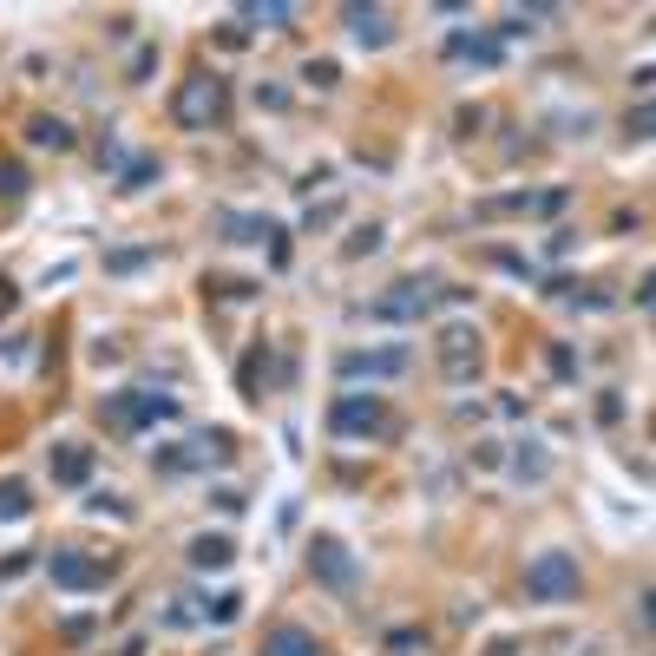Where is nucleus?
I'll return each mask as SVG.
<instances>
[{"label": "nucleus", "mask_w": 656, "mask_h": 656, "mask_svg": "<svg viewBox=\"0 0 656 656\" xmlns=\"http://www.w3.org/2000/svg\"><path fill=\"white\" fill-rule=\"evenodd\" d=\"M211 499H218V512H230V518H236V512L250 506V499H243V493H236V486H218V493H211Z\"/></svg>", "instance_id": "obj_36"}, {"label": "nucleus", "mask_w": 656, "mask_h": 656, "mask_svg": "<svg viewBox=\"0 0 656 656\" xmlns=\"http://www.w3.org/2000/svg\"><path fill=\"white\" fill-rule=\"evenodd\" d=\"M236 460V440L223 434V427H204V434H191L184 446H164L151 466L164 473V480H184V473H204V466H230Z\"/></svg>", "instance_id": "obj_4"}, {"label": "nucleus", "mask_w": 656, "mask_h": 656, "mask_svg": "<svg viewBox=\"0 0 656 656\" xmlns=\"http://www.w3.org/2000/svg\"><path fill=\"white\" fill-rule=\"evenodd\" d=\"M367 250H381V223H367V230H355V236L342 243V256H367Z\"/></svg>", "instance_id": "obj_30"}, {"label": "nucleus", "mask_w": 656, "mask_h": 656, "mask_svg": "<svg viewBox=\"0 0 656 656\" xmlns=\"http://www.w3.org/2000/svg\"><path fill=\"white\" fill-rule=\"evenodd\" d=\"M263 387H270V342H250V355L236 367V394L243 401H263Z\"/></svg>", "instance_id": "obj_20"}, {"label": "nucleus", "mask_w": 656, "mask_h": 656, "mask_svg": "<svg viewBox=\"0 0 656 656\" xmlns=\"http://www.w3.org/2000/svg\"><path fill=\"white\" fill-rule=\"evenodd\" d=\"M597 421L610 427V421H624V401H617V387H604V401H597Z\"/></svg>", "instance_id": "obj_35"}, {"label": "nucleus", "mask_w": 656, "mask_h": 656, "mask_svg": "<svg viewBox=\"0 0 656 656\" xmlns=\"http://www.w3.org/2000/svg\"><path fill=\"white\" fill-rule=\"evenodd\" d=\"M125 164H132V151L119 145V139H99V171H112V178H119Z\"/></svg>", "instance_id": "obj_28"}, {"label": "nucleus", "mask_w": 656, "mask_h": 656, "mask_svg": "<svg viewBox=\"0 0 656 656\" xmlns=\"http://www.w3.org/2000/svg\"><path fill=\"white\" fill-rule=\"evenodd\" d=\"M211 223L223 230V243H276V236H283V223L256 218V211H218Z\"/></svg>", "instance_id": "obj_14"}, {"label": "nucleus", "mask_w": 656, "mask_h": 656, "mask_svg": "<svg viewBox=\"0 0 656 656\" xmlns=\"http://www.w3.org/2000/svg\"><path fill=\"white\" fill-rule=\"evenodd\" d=\"M171 119H178V132H211L230 119V79L223 73H191L178 79V92H171Z\"/></svg>", "instance_id": "obj_2"}, {"label": "nucleus", "mask_w": 656, "mask_h": 656, "mask_svg": "<svg viewBox=\"0 0 656 656\" xmlns=\"http://www.w3.org/2000/svg\"><path fill=\"white\" fill-rule=\"evenodd\" d=\"M650 105H637V112H630V119H624V139H630V145H644V139H650Z\"/></svg>", "instance_id": "obj_31"}, {"label": "nucleus", "mask_w": 656, "mask_h": 656, "mask_svg": "<svg viewBox=\"0 0 656 656\" xmlns=\"http://www.w3.org/2000/svg\"><path fill=\"white\" fill-rule=\"evenodd\" d=\"M151 73H158V47H139L132 53V85H145Z\"/></svg>", "instance_id": "obj_32"}, {"label": "nucleus", "mask_w": 656, "mask_h": 656, "mask_svg": "<svg viewBox=\"0 0 656 656\" xmlns=\"http://www.w3.org/2000/svg\"><path fill=\"white\" fill-rule=\"evenodd\" d=\"M47 466H53L60 486H85V480H92V446H85V440H60V446L47 453Z\"/></svg>", "instance_id": "obj_16"}, {"label": "nucleus", "mask_w": 656, "mask_h": 656, "mask_svg": "<svg viewBox=\"0 0 656 656\" xmlns=\"http://www.w3.org/2000/svg\"><path fill=\"white\" fill-rule=\"evenodd\" d=\"M256 656H322V644H315V630H302V624H276Z\"/></svg>", "instance_id": "obj_18"}, {"label": "nucleus", "mask_w": 656, "mask_h": 656, "mask_svg": "<svg viewBox=\"0 0 656 656\" xmlns=\"http://www.w3.org/2000/svg\"><path fill=\"white\" fill-rule=\"evenodd\" d=\"M545 367H552V381H578V349H572V342H552V349H545Z\"/></svg>", "instance_id": "obj_26"}, {"label": "nucleus", "mask_w": 656, "mask_h": 656, "mask_svg": "<svg viewBox=\"0 0 656 656\" xmlns=\"http://www.w3.org/2000/svg\"><path fill=\"white\" fill-rule=\"evenodd\" d=\"M440 374H446L453 387H466V381L480 374V329H466V322L440 329Z\"/></svg>", "instance_id": "obj_9"}, {"label": "nucleus", "mask_w": 656, "mask_h": 656, "mask_svg": "<svg viewBox=\"0 0 656 656\" xmlns=\"http://www.w3.org/2000/svg\"><path fill=\"white\" fill-rule=\"evenodd\" d=\"M302 79H309L315 92H335V79H342V67H335V60H309V67H302Z\"/></svg>", "instance_id": "obj_27"}, {"label": "nucleus", "mask_w": 656, "mask_h": 656, "mask_svg": "<svg viewBox=\"0 0 656 656\" xmlns=\"http://www.w3.org/2000/svg\"><path fill=\"white\" fill-rule=\"evenodd\" d=\"M440 53H446V60H460V67H499V60H506V47H499L493 33H466V27H460V33H446V47H440Z\"/></svg>", "instance_id": "obj_13"}, {"label": "nucleus", "mask_w": 656, "mask_h": 656, "mask_svg": "<svg viewBox=\"0 0 656 656\" xmlns=\"http://www.w3.org/2000/svg\"><path fill=\"white\" fill-rule=\"evenodd\" d=\"M178 414H184V407H178V394H164V387H119V394L99 401L105 434H125V440L151 434V427H164V421H178Z\"/></svg>", "instance_id": "obj_1"}, {"label": "nucleus", "mask_w": 656, "mask_h": 656, "mask_svg": "<svg viewBox=\"0 0 656 656\" xmlns=\"http://www.w3.org/2000/svg\"><path fill=\"white\" fill-rule=\"evenodd\" d=\"M309 578L329 584V591H355V584H362V565H355V552H349L335 532H315V538H309Z\"/></svg>", "instance_id": "obj_8"}, {"label": "nucleus", "mask_w": 656, "mask_h": 656, "mask_svg": "<svg viewBox=\"0 0 656 656\" xmlns=\"http://www.w3.org/2000/svg\"><path fill=\"white\" fill-rule=\"evenodd\" d=\"M27 145L33 151H73L79 139H73V125H67L60 112H33V119H27Z\"/></svg>", "instance_id": "obj_17"}, {"label": "nucleus", "mask_w": 656, "mask_h": 656, "mask_svg": "<svg viewBox=\"0 0 656 656\" xmlns=\"http://www.w3.org/2000/svg\"><path fill=\"white\" fill-rule=\"evenodd\" d=\"M184 558H191V572H230L236 565V538L230 532H198L184 545Z\"/></svg>", "instance_id": "obj_15"}, {"label": "nucleus", "mask_w": 656, "mask_h": 656, "mask_svg": "<svg viewBox=\"0 0 656 656\" xmlns=\"http://www.w3.org/2000/svg\"><path fill=\"white\" fill-rule=\"evenodd\" d=\"M236 20H243V27L290 33V27H295V7H290V0H243V7H236Z\"/></svg>", "instance_id": "obj_19"}, {"label": "nucleus", "mask_w": 656, "mask_h": 656, "mask_svg": "<svg viewBox=\"0 0 656 656\" xmlns=\"http://www.w3.org/2000/svg\"><path fill=\"white\" fill-rule=\"evenodd\" d=\"M256 105H270V112H283V105H290V92H283V85H256Z\"/></svg>", "instance_id": "obj_37"}, {"label": "nucleus", "mask_w": 656, "mask_h": 656, "mask_svg": "<svg viewBox=\"0 0 656 656\" xmlns=\"http://www.w3.org/2000/svg\"><path fill=\"white\" fill-rule=\"evenodd\" d=\"M335 374L355 387V381H394V374H407V349H349Z\"/></svg>", "instance_id": "obj_10"}, {"label": "nucleus", "mask_w": 656, "mask_h": 656, "mask_svg": "<svg viewBox=\"0 0 656 656\" xmlns=\"http://www.w3.org/2000/svg\"><path fill=\"white\" fill-rule=\"evenodd\" d=\"M85 512H112V518H132V506H119V493H92Z\"/></svg>", "instance_id": "obj_33"}, {"label": "nucleus", "mask_w": 656, "mask_h": 656, "mask_svg": "<svg viewBox=\"0 0 656 656\" xmlns=\"http://www.w3.org/2000/svg\"><path fill=\"white\" fill-rule=\"evenodd\" d=\"M578 591H584V572L572 552H538L525 565V597L532 604H578Z\"/></svg>", "instance_id": "obj_5"}, {"label": "nucleus", "mask_w": 656, "mask_h": 656, "mask_svg": "<svg viewBox=\"0 0 656 656\" xmlns=\"http://www.w3.org/2000/svg\"><path fill=\"white\" fill-rule=\"evenodd\" d=\"M480 125H486V112H480V105H466V112H460V139H473Z\"/></svg>", "instance_id": "obj_39"}, {"label": "nucleus", "mask_w": 656, "mask_h": 656, "mask_svg": "<svg viewBox=\"0 0 656 656\" xmlns=\"http://www.w3.org/2000/svg\"><path fill=\"white\" fill-rule=\"evenodd\" d=\"M572 243H578V230H552L545 236V256H572Z\"/></svg>", "instance_id": "obj_34"}, {"label": "nucleus", "mask_w": 656, "mask_h": 656, "mask_svg": "<svg viewBox=\"0 0 656 656\" xmlns=\"http://www.w3.org/2000/svg\"><path fill=\"white\" fill-rule=\"evenodd\" d=\"M13 309H20V290H13V283L0 276V315H13Z\"/></svg>", "instance_id": "obj_40"}, {"label": "nucleus", "mask_w": 656, "mask_h": 656, "mask_svg": "<svg viewBox=\"0 0 656 656\" xmlns=\"http://www.w3.org/2000/svg\"><path fill=\"white\" fill-rule=\"evenodd\" d=\"M552 218V211H565V191H506V198H486L473 218Z\"/></svg>", "instance_id": "obj_11"}, {"label": "nucleus", "mask_w": 656, "mask_h": 656, "mask_svg": "<svg viewBox=\"0 0 656 656\" xmlns=\"http://www.w3.org/2000/svg\"><path fill=\"white\" fill-rule=\"evenodd\" d=\"M342 27L362 40L367 53H381V47L394 40V13H387V7H362V0H349V7H342Z\"/></svg>", "instance_id": "obj_12"}, {"label": "nucleus", "mask_w": 656, "mask_h": 656, "mask_svg": "<svg viewBox=\"0 0 656 656\" xmlns=\"http://www.w3.org/2000/svg\"><path fill=\"white\" fill-rule=\"evenodd\" d=\"M145 263H158V243H132V250H105V276H139Z\"/></svg>", "instance_id": "obj_23"}, {"label": "nucleus", "mask_w": 656, "mask_h": 656, "mask_svg": "<svg viewBox=\"0 0 656 656\" xmlns=\"http://www.w3.org/2000/svg\"><path fill=\"white\" fill-rule=\"evenodd\" d=\"M512 480H525V486H538V480H552V453L538 446V440H518V453L506 460Z\"/></svg>", "instance_id": "obj_21"}, {"label": "nucleus", "mask_w": 656, "mask_h": 656, "mask_svg": "<svg viewBox=\"0 0 656 656\" xmlns=\"http://www.w3.org/2000/svg\"><path fill=\"white\" fill-rule=\"evenodd\" d=\"M27 184H33V178H27V164L0 158V204H20V198H27Z\"/></svg>", "instance_id": "obj_25"}, {"label": "nucleus", "mask_w": 656, "mask_h": 656, "mask_svg": "<svg viewBox=\"0 0 656 656\" xmlns=\"http://www.w3.org/2000/svg\"><path fill=\"white\" fill-rule=\"evenodd\" d=\"M335 218H342V204H315L302 223H309V230H322V223H335Z\"/></svg>", "instance_id": "obj_38"}, {"label": "nucleus", "mask_w": 656, "mask_h": 656, "mask_svg": "<svg viewBox=\"0 0 656 656\" xmlns=\"http://www.w3.org/2000/svg\"><path fill=\"white\" fill-rule=\"evenodd\" d=\"M164 178V164H158V151H132V164L119 171V191H151Z\"/></svg>", "instance_id": "obj_22"}, {"label": "nucleus", "mask_w": 656, "mask_h": 656, "mask_svg": "<svg viewBox=\"0 0 656 656\" xmlns=\"http://www.w3.org/2000/svg\"><path fill=\"white\" fill-rule=\"evenodd\" d=\"M434 302H440L434 283L407 276V283H394V290H381V295H374L362 315H367V322H427V315H434Z\"/></svg>", "instance_id": "obj_7"}, {"label": "nucleus", "mask_w": 656, "mask_h": 656, "mask_svg": "<svg viewBox=\"0 0 656 656\" xmlns=\"http://www.w3.org/2000/svg\"><path fill=\"white\" fill-rule=\"evenodd\" d=\"M329 434L335 440H394L401 421L381 407V394H335L329 407Z\"/></svg>", "instance_id": "obj_3"}, {"label": "nucleus", "mask_w": 656, "mask_h": 656, "mask_svg": "<svg viewBox=\"0 0 656 656\" xmlns=\"http://www.w3.org/2000/svg\"><path fill=\"white\" fill-rule=\"evenodd\" d=\"M40 565H47V578L60 584V591H105L112 572H119L112 558H99V552H73V545H53Z\"/></svg>", "instance_id": "obj_6"}, {"label": "nucleus", "mask_w": 656, "mask_h": 656, "mask_svg": "<svg viewBox=\"0 0 656 656\" xmlns=\"http://www.w3.org/2000/svg\"><path fill=\"white\" fill-rule=\"evenodd\" d=\"M27 512H33V493H27L20 480H0V518H7V525H20Z\"/></svg>", "instance_id": "obj_24"}, {"label": "nucleus", "mask_w": 656, "mask_h": 656, "mask_svg": "<svg viewBox=\"0 0 656 656\" xmlns=\"http://www.w3.org/2000/svg\"><path fill=\"white\" fill-rule=\"evenodd\" d=\"M40 565V552H13V558H0V584H13V578H27Z\"/></svg>", "instance_id": "obj_29"}]
</instances>
